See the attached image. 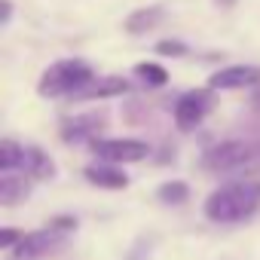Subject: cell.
Wrapping results in <instances>:
<instances>
[{
  "mask_svg": "<svg viewBox=\"0 0 260 260\" xmlns=\"http://www.w3.org/2000/svg\"><path fill=\"white\" fill-rule=\"evenodd\" d=\"M125 92H128V83L122 77H101V80H92L86 89H80L74 98L95 101V98H113V95H125Z\"/></svg>",
  "mask_w": 260,
  "mask_h": 260,
  "instance_id": "9",
  "label": "cell"
},
{
  "mask_svg": "<svg viewBox=\"0 0 260 260\" xmlns=\"http://www.w3.org/2000/svg\"><path fill=\"white\" fill-rule=\"evenodd\" d=\"M162 19V7H141L125 19V31L128 34H147L150 28H156Z\"/></svg>",
  "mask_w": 260,
  "mask_h": 260,
  "instance_id": "11",
  "label": "cell"
},
{
  "mask_svg": "<svg viewBox=\"0 0 260 260\" xmlns=\"http://www.w3.org/2000/svg\"><path fill=\"white\" fill-rule=\"evenodd\" d=\"M61 245V233H55L52 226L49 230H37V233H28L22 236V242L16 245V257L19 260H34V257H46L49 251H55Z\"/></svg>",
  "mask_w": 260,
  "mask_h": 260,
  "instance_id": "7",
  "label": "cell"
},
{
  "mask_svg": "<svg viewBox=\"0 0 260 260\" xmlns=\"http://www.w3.org/2000/svg\"><path fill=\"white\" fill-rule=\"evenodd\" d=\"M156 196H159L166 205H181V202L190 196V187H187L184 181H166V184H159Z\"/></svg>",
  "mask_w": 260,
  "mask_h": 260,
  "instance_id": "16",
  "label": "cell"
},
{
  "mask_svg": "<svg viewBox=\"0 0 260 260\" xmlns=\"http://www.w3.org/2000/svg\"><path fill=\"white\" fill-rule=\"evenodd\" d=\"M49 226H52L55 233H68V230H74V226H77V220H74V217H55Z\"/></svg>",
  "mask_w": 260,
  "mask_h": 260,
  "instance_id": "19",
  "label": "cell"
},
{
  "mask_svg": "<svg viewBox=\"0 0 260 260\" xmlns=\"http://www.w3.org/2000/svg\"><path fill=\"white\" fill-rule=\"evenodd\" d=\"M95 80L89 61L83 58H61L55 64H49L40 77V86L37 92L43 98H61V95H77L80 89H86L89 83Z\"/></svg>",
  "mask_w": 260,
  "mask_h": 260,
  "instance_id": "2",
  "label": "cell"
},
{
  "mask_svg": "<svg viewBox=\"0 0 260 260\" xmlns=\"http://www.w3.org/2000/svg\"><path fill=\"white\" fill-rule=\"evenodd\" d=\"M22 172H28L31 178H52L55 175V166H52V159L43 150L28 147V159H25V169Z\"/></svg>",
  "mask_w": 260,
  "mask_h": 260,
  "instance_id": "14",
  "label": "cell"
},
{
  "mask_svg": "<svg viewBox=\"0 0 260 260\" xmlns=\"http://www.w3.org/2000/svg\"><path fill=\"white\" fill-rule=\"evenodd\" d=\"M22 242V236L16 233V230H4L0 233V248H13V245H19Z\"/></svg>",
  "mask_w": 260,
  "mask_h": 260,
  "instance_id": "18",
  "label": "cell"
},
{
  "mask_svg": "<svg viewBox=\"0 0 260 260\" xmlns=\"http://www.w3.org/2000/svg\"><path fill=\"white\" fill-rule=\"evenodd\" d=\"M260 83L257 64H226L208 77V89H248Z\"/></svg>",
  "mask_w": 260,
  "mask_h": 260,
  "instance_id": "6",
  "label": "cell"
},
{
  "mask_svg": "<svg viewBox=\"0 0 260 260\" xmlns=\"http://www.w3.org/2000/svg\"><path fill=\"white\" fill-rule=\"evenodd\" d=\"M254 104H257V107H260V89H257V92H254Z\"/></svg>",
  "mask_w": 260,
  "mask_h": 260,
  "instance_id": "21",
  "label": "cell"
},
{
  "mask_svg": "<svg viewBox=\"0 0 260 260\" xmlns=\"http://www.w3.org/2000/svg\"><path fill=\"white\" fill-rule=\"evenodd\" d=\"M28 196V181L19 175H4L0 178V202L4 205H16L19 199Z\"/></svg>",
  "mask_w": 260,
  "mask_h": 260,
  "instance_id": "13",
  "label": "cell"
},
{
  "mask_svg": "<svg viewBox=\"0 0 260 260\" xmlns=\"http://www.w3.org/2000/svg\"><path fill=\"white\" fill-rule=\"evenodd\" d=\"M251 159V147L245 141H220L214 147L205 150L202 156V166L208 172H230V169H239Z\"/></svg>",
  "mask_w": 260,
  "mask_h": 260,
  "instance_id": "5",
  "label": "cell"
},
{
  "mask_svg": "<svg viewBox=\"0 0 260 260\" xmlns=\"http://www.w3.org/2000/svg\"><path fill=\"white\" fill-rule=\"evenodd\" d=\"M13 19V0H4V16H0V25H10Z\"/></svg>",
  "mask_w": 260,
  "mask_h": 260,
  "instance_id": "20",
  "label": "cell"
},
{
  "mask_svg": "<svg viewBox=\"0 0 260 260\" xmlns=\"http://www.w3.org/2000/svg\"><path fill=\"white\" fill-rule=\"evenodd\" d=\"M220 4H233V0H220Z\"/></svg>",
  "mask_w": 260,
  "mask_h": 260,
  "instance_id": "22",
  "label": "cell"
},
{
  "mask_svg": "<svg viewBox=\"0 0 260 260\" xmlns=\"http://www.w3.org/2000/svg\"><path fill=\"white\" fill-rule=\"evenodd\" d=\"M156 52L159 55H187V43H181V40H162V43H156Z\"/></svg>",
  "mask_w": 260,
  "mask_h": 260,
  "instance_id": "17",
  "label": "cell"
},
{
  "mask_svg": "<svg viewBox=\"0 0 260 260\" xmlns=\"http://www.w3.org/2000/svg\"><path fill=\"white\" fill-rule=\"evenodd\" d=\"M104 125L101 113H83V116H71L61 122V138L64 141H89L98 135V128Z\"/></svg>",
  "mask_w": 260,
  "mask_h": 260,
  "instance_id": "8",
  "label": "cell"
},
{
  "mask_svg": "<svg viewBox=\"0 0 260 260\" xmlns=\"http://www.w3.org/2000/svg\"><path fill=\"white\" fill-rule=\"evenodd\" d=\"M92 150L104 162H110V166H116V162H138V159H144L150 153V147L144 141H138V138H104V141H92Z\"/></svg>",
  "mask_w": 260,
  "mask_h": 260,
  "instance_id": "3",
  "label": "cell"
},
{
  "mask_svg": "<svg viewBox=\"0 0 260 260\" xmlns=\"http://www.w3.org/2000/svg\"><path fill=\"white\" fill-rule=\"evenodd\" d=\"M135 77H138L141 83H147V86H166V83H169L166 68H162V64H153V61L135 64Z\"/></svg>",
  "mask_w": 260,
  "mask_h": 260,
  "instance_id": "15",
  "label": "cell"
},
{
  "mask_svg": "<svg viewBox=\"0 0 260 260\" xmlns=\"http://www.w3.org/2000/svg\"><path fill=\"white\" fill-rule=\"evenodd\" d=\"M25 159H28V147H19V144L10 141V138L0 144V172H4V175L22 172V169H25Z\"/></svg>",
  "mask_w": 260,
  "mask_h": 260,
  "instance_id": "12",
  "label": "cell"
},
{
  "mask_svg": "<svg viewBox=\"0 0 260 260\" xmlns=\"http://www.w3.org/2000/svg\"><path fill=\"white\" fill-rule=\"evenodd\" d=\"M211 110V89H193V92H184L175 104V122L178 128H184V132H190V128H196L205 113Z\"/></svg>",
  "mask_w": 260,
  "mask_h": 260,
  "instance_id": "4",
  "label": "cell"
},
{
  "mask_svg": "<svg viewBox=\"0 0 260 260\" xmlns=\"http://www.w3.org/2000/svg\"><path fill=\"white\" fill-rule=\"evenodd\" d=\"M260 202V190L251 184H226L220 190H214L205 199V217L214 223H236L254 214Z\"/></svg>",
  "mask_w": 260,
  "mask_h": 260,
  "instance_id": "1",
  "label": "cell"
},
{
  "mask_svg": "<svg viewBox=\"0 0 260 260\" xmlns=\"http://www.w3.org/2000/svg\"><path fill=\"white\" fill-rule=\"evenodd\" d=\"M83 175H86V181H89V184L104 187V190H122V187L128 184V175H125L122 169L110 166V162H104V166H89Z\"/></svg>",
  "mask_w": 260,
  "mask_h": 260,
  "instance_id": "10",
  "label": "cell"
}]
</instances>
